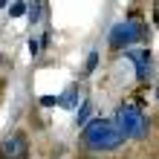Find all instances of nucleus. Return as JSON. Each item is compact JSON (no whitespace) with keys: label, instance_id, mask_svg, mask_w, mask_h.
Instances as JSON below:
<instances>
[{"label":"nucleus","instance_id":"nucleus-16","mask_svg":"<svg viewBox=\"0 0 159 159\" xmlns=\"http://www.w3.org/2000/svg\"><path fill=\"white\" fill-rule=\"evenodd\" d=\"M84 159H101V156H84Z\"/></svg>","mask_w":159,"mask_h":159},{"label":"nucleus","instance_id":"nucleus-7","mask_svg":"<svg viewBox=\"0 0 159 159\" xmlns=\"http://www.w3.org/2000/svg\"><path fill=\"white\" fill-rule=\"evenodd\" d=\"M43 15V0H29L26 3V17H29V23H38Z\"/></svg>","mask_w":159,"mask_h":159},{"label":"nucleus","instance_id":"nucleus-13","mask_svg":"<svg viewBox=\"0 0 159 159\" xmlns=\"http://www.w3.org/2000/svg\"><path fill=\"white\" fill-rule=\"evenodd\" d=\"M58 104V96H41V107H55Z\"/></svg>","mask_w":159,"mask_h":159},{"label":"nucleus","instance_id":"nucleus-5","mask_svg":"<svg viewBox=\"0 0 159 159\" xmlns=\"http://www.w3.org/2000/svg\"><path fill=\"white\" fill-rule=\"evenodd\" d=\"M29 153V142H26V133H12L0 148V159H26Z\"/></svg>","mask_w":159,"mask_h":159},{"label":"nucleus","instance_id":"nucleus-14","mask_svg":"<svg viewBox=\"0 0 159 159\" xmlns=\"http://www.w3.org/2000/svg\"><path fill=\"white\" fill-rule=\"evenodd\" d=\"M3 67H6V55L0 52V70H3Z\"/></svg>","mask_w":159,"mask_h":159},{"label":"nucleus","instance_id":"nucleus-8","mask_svg":"<svg viewBox=\"0 0 159 159\" xmlns=\"http://www.w3.org/2000/svg\"><path fill=\"white\" fill-rule=\"evenodd\" d=\"M90 113H93V101L84 98L81 107H75V125H87V121H90Z\"/></svg>","mask_w":159,"mask_h":159},{"label":"nucleus","instance_id":"nucleus-4","mask_svg":"<svg viewBox=\"0 0 159 159\" xmlns=\"http://www.w3.org/2000/svg\"><path fill=\"white\" fill-rule=\"evenodd\" d=\"M127 61L136 64V78L139 81H148L153 75V52L148 49V46H142V49H127Z\"/></svg>","mask_w":159,"mask_h":159},{"label":"nucleus","instance_id":"nucleus-1","mask_svg":"<svg viewBox=\"0 0 159 159\" xmlns=\"http://www.w3.org/2000/svg\"><path fill=\"white\" fill-rule=\"evenodd\" d=\"M81 145L93 153H107V151H119L125 145V136L113 125V119H93V121L84 125Z\"/></svg>","mask_w":159,"mask_h":159},{"label":"nucleus","instance_id":"nucleus-11","mask_svg":"<svg viewBox=\"0 0 159 159\" xmlns=\"http://www.w3.org/2000/svg\"><path fill=\"white\" fill-rule=\"evenodd\" d=\"M38 43H41V52H43V49H49V43H52V32L46 29V32L41 35V41H38Z\"/></svg>","mask_w":159,"mask_h":159},{"label":"nucleus","instance_id":"nucleus-3","mask_svg":"<svg viewBox=\"0 0 159 159\" xmlns=\"http://www.w3.org/2000/svg\"><path fill=\"white\" fill-rule=\"evenodd\" d=\"M136 41H145V26H142V20H139L136 15H130L127 20H121V23H116L113 29H110V35H107V43H110V49H125V46H133Z\"/></svg>","mask_w":159,"mask_h":159},{"label":"nucleus","instance_id":"nucleus-15","mask_svg":"<svg viewBox=\"0 0 159 159\" xmlns=\"http://www.w3.org/2000/svg\"><path fill=\"white\" fill-rule=\"evenodd\" d=\"M9 6V0H0V9H6Z\"/></svg>","mask_w":159,"mask_h":159},{"label":"nucleus","instance_id":"nucleus-2","mask_svg":"<svg viewBox=\"0 0 159 159\" xmlns=\"http://www.w3.org/2000/svg\"><path fill=\"white\" fill-rule=\"evenodd\" d=\"M113 125L121 130L125 139H145L148 130H151V121H148L145 110L136 104V101H121L119 110H116V119Z\"/></svg>","mask_w":159,"mask_h":159},{"label":"nucleus","instance_id":"nucleus-6","mask_svg":"<svg viewBox=\"0 0 159 159\" xmlns=\"http://www.w3.org/2000/svg\"><path fill=\"white\" fill-rule=\"evenodd\" d=\"M81 84H72V87H67V93L64 96H58V104L61 107H67V110H75L78 107V101H81Z\"/></svg>","mask_w":159,"mask_h":159},{"label":"nucleus","instance_id":"nucleus-12","mask_svg":"<svg viewBox=\"0 0 159 159\" xmlns=\"http://www.w3.org/2000/svg\"><path fill=\"white\" fill-rule=\"evenodd\" d=\"M26 46H29V55H32V58H38V55H41V43L35 41V38H29V43H26Z\"/></svg>","mask_w":159,"mask_h":159},{"label":"nucleus","instance_id":"nucleus-10","mask_svg":"<svg viewBox=\"0 0 159 159\" xmlns=\"http://www.w3.org/2000/svg\"><path fill=\"white\" fill-rule=\"evenodd\" d=\"M26 15V3L23 0H15L12 6H9V17H23Z\"/></svg>","mask_w":159,"mask_h":159},{"label":"nucleus","instance_id":"nucleus-9","mask_svg":"<svg viewBox=\"0 0 159 159\" xmlns=\"http://www.w3.org/2000/svg\"><path fill=\"white\" fill-rule=\"evenodd\" d=\"M96 67H98V49H93V52L87 55V64H84V75H93Z\"/></svg>","mask_w":159,"mask_h":159}]
</instances>
